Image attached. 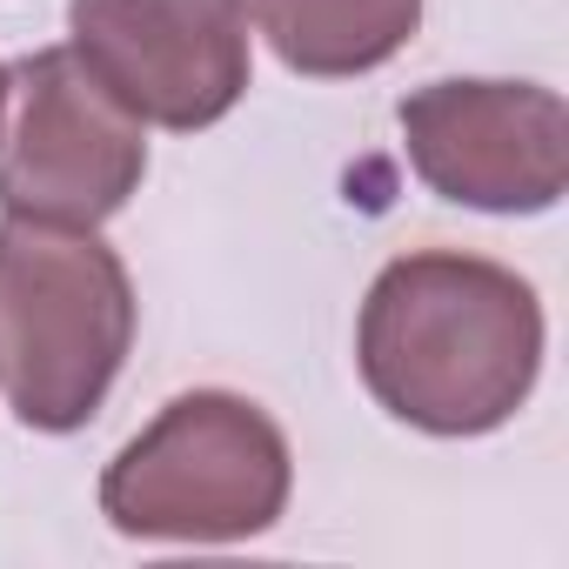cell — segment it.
I'll list each match as a JSON object with an SVG mask.
<instances>
[{
    "label": "cell",
    "instance_id": "obj_7",
    "mask_svg": "<svg viewBox=\"0 0 569 569\" xmlns=\"http://www.w3.org/2000/svg\"><path fill=\"white\" fill-rule=\"evenodd\" d=\"M254 28L289 74L356 81L416 41L422 0H254Z\"/></svg>",
    "mask_w": 569,
    "mask_h": 569
},
{
    "label": "cell",
    "instance_id": "obj_6",
    "mask_svg": "<svg viewBox=\"0 0 569 569\" xmlns=\"http://www.w3.org/2000/svg\"><path fill=\"white\" fill-rule=\"evenodd\" d=\"M416 181L476 214H549L569 188V108L542 81H429L396 101Z\"/></svg>",
    "mask_w": 569,
    "mask_h": 569
},
{
    "label": "cell",
    "instance_id": "obj_4",
    "mask_svg": "<svg viewBox=\"0 0 569 569\" xmlns=\"http://www.w3.org/2000/svg\"><path fill=\"white\" fill-rule=\"evenodd\" d=\"M148 174V128L81 68V54L34 48L0 88V214L101 228Z\"/></svg>",
    "mask_w": 569,
    "mask_h": 569
},
{
    "label": "cell",
    "instance_id": "obj_1",
    "mask_svg": "<svg viewBox=\"0 0 569 569\" xmlns=\"http://www.w3.org/2000/svg\"><path fill=\"white\" fill-rule=\"evenodd\" d=\"M542 342V302L516 268L462 248H416L369 281L356 369L396 422L462 442L516 422L536 396Z\"/></svg>",
    "mask_w": 569,
    "mask_h": 569
},
{
    "label": "cell",
    "instance_id": "obj_3",
    "mask_svg": "<svg viewBox=\"0 0 569 569\" xmlns=\"http://www.w3.org/2000/svg\"><path fill=\"white\" fill-rule=\"evenodd\" d=\"M289 489L296 456L261 402L188 389L108 462L101 516L134 542H248L281 522Z\"/></svg>",
    "mask_w": 569,
    "mask_h": 569
},
{
    "label": "cell",
    "instance_id": "obj_2",
    "mask_svg": "<svg viewBox=\"0 0 569 569\" xmlns=\"http://www.w3.org/2000/svg\"><path fill=\"white\" fill-rule=\"evenodd\" d=\"M134 349V281L94 228L0 221V396L41 436L101 416Z\"/></svg>",
    "mask_w": 569,
    "mask_h": 569
},
{
    "label": "cell",
    "instance_id": "obj_8",
    "mask_svg": "<svg viewBox=\"0 0 569 569\" xmlns=\"http://www.w3.org/2000/svg\"><path fill=\"white\" fill-rule=\"evenodd\" d=\"M0 88H8V68H0Z\"/></svg>",
    "mask_w": 569,
    "mask_h": 569
},
{
    "label": "cell",
    "instance_id": "obj_5",
    "mask_svg": "<svg viewBox=\"0 0 569 569\" xmlns=\"http://www.w3.org/2000/svg\"><path fill=\"white\" fill-rule=\"evenodd\" d=\"M68 48L141 121L214 128L254 81L248 0H68Z\"/></svg>",
    "mask_w": 569,
    "mask_h": 569
}]
</instances>
